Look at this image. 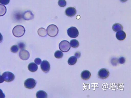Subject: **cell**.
<instances>
[{"instance_id":"obj_1","label":"cell","mask_w":131,"mask_h":98,"mask_svg":"<svg viewBox=\"0 0 131 98\" xmlns=\"http://www.w3.org/2000/svg\"><path fill=\"white\" fill-rule=\"evenodd\" d=\"M25 29L22 26L18 25L15 26L12 30L13 35L17 37L22 36L24 34Z\"/></svg>"},{"instance_id":"obj_2","label":"cell","mask_w":131,"mask_h":98,"mask_svg":"<svg viewBox=\"0 0 131 98\" xmlns=\"http://www.w3.org/2000/svg\"><path fill=\"white\" fill-rule=\"evenodd\" d=\"M58 29L56 26L54 24L49 25L47 29V32L48 35L52 37H55L58 34Z\"/></svg>"},{"instance_id":"obj_3","label":"cell","mask_w":131,"mask_h":98,"mask_svg":"<svg viewBox=\"0 0 131 98\" xmlns=\"http://www.w3.org/2000/svg\"><path fill=\"white\" fill-rule=\"evenodd\" d=\"M59 48L62 51L67 52L69 51L70 48V43L67 40L62 41L59 43Z\"/></svg>"},{"instance_id":"obj_4","label":"cell","mask_w":131,"mask_h":98,"mask_svg":"<svg viewBox=\"0 0 131 98\" xmlns=\"http://www.w3.org/2000/svg\"><path fill=\"white\" fill-rule=\"evenodd\" d=\"M36 84V81L32 78H29L27 79L24 83L25 88L29 89H32L34 88Z\"/></svg>"},{"instance_id":"obj_5","label":"cell","mask_w":131,"mask_h":98,"mask_svg":"<svg viewBox=\"0 0 131 98\" xmlns=\"http://www.w3.org/2000/svg\"><path fill=\"white\" fill-rule=\"evenodd\" d=\"M68 36L72 38H75L78 37L79 32L77 29L74 27H72L69 28L67 30Z\"/></svg>"},{"instance_id":"obj_6","label":"cell","mask_w":131,"mask_h":98,"mask_svg":"<svg viewBox=\"0 0 131 98\" xmlns=\"http://www.w3.org/2000/svg\"><path fill=\"white\" fill-rule=\"evenodd\" d=\"M4 81L7 82L12 81L15 79V75L12 73L9 72L3 73L2 76Z\"/></svg>"},{"instance_id":"obj_7","label":"cell","mask_w":131,"mask_h":98,"mask_svg":"<svg viewBox=\"0 0 131 98\" xmlns=\"http://www.w3.org/2000/svg\"><path fill=\"white\" fill-rule=\"evenodd\" d=\"M109 74L110 73L107 69L102 68L99 70L98 72V77L102 79H105L109 77Z\"/></svg>"},{"instance_id":"obj_8","label":"cell","mask_w":131,"mask_h":98,"mask_svg":"<svg viewBox=\"0 0 131 98\" xmlns=\"http://www.w3.org/2000/svg\"><path fill=\"white\" fill-rule=\"evenodd\" d=\"M41 69L43 72L47 73L50 70V64L46 60H44L41 63Z\"/></svg>"},{"instance_id":"obj_9","label":"cell","mask_w":131,"mask_h":98,"mask_svg":"<svg viewBox=\"0 0 131 98\" xmlns=\"http://www.w3.org/2000/svg\"><path fill=\"white\" fill-rule=\"evenodd\" d=\"M19 55L20 58L24 60L28 59L30 57V54L28 51L23 49L20 51Z\"/></svg>"},{"instance_id":"obj_10","label":"cell","mask_w":131,"mask_h":98,"mask_svg":"<svg viewBox=\"0 0 131 98\" xmlns=\"http://www.w3.org/2000/svg\"><path fill=\"white\" fill-rule=\"evenodd\" d=\"M76 13V10L73 7H69L67 8L65 11V14L68 17H71L74 16Z\"/></svg>"},{"instance_id":"obj_11","label":"cell","mask_w":131,"mask_h":98,"mask_svg":"<svg viewBox=\"0 0 131 98\" xmlns=\"http://www.w3.org/2000/svg\"><path fill=\"white\" fill-rule=\"evenodd\" d=\"M34 15L30 10H27L23 14V18L26 20H29L34 18Z\"/></svg>"},{"instance_id":"obj_12","label":"cell","mask_w":131,"mask_h":98,"mask_svg":"<svg viewBox=\"0 0 131 98\" xmlns=\"http://www.w3.org/2000/svg\"><path fill=\"white\" fill-rule=\"evenodd\" d=\"M116 36L117 39L120 41H122L126 38V34L124 31L121 30L117 32Z\"/></svg>"},{"instance_id":"obj_13","label":"cell","mask_w":131,"mask_h":98,"mask_svg":"<svg viewBox=\"0 0 131 98\" xmlns=\"http://www.w3.org/2000/svg\"><path fill=\"white\" fill-rule=\"evenodd\" d=\"M91 75V73L89 71L85 70L82 72L81 74V77L83 80H87L90 79Z\"/></svg>"},{"instance_id":"obj_14","label":"cell","mask_w":131,"mask_h":98,"mask_svg":"<svg viewBox=\"0 0 131 98\" xmlns=\"http://www.w3.org/2000/svg\"><path fill=\"white\" fill-rule=\"evenodd\" d=\"M28 69L29 71L32 72H35L37 70L38 66L35 63L32 62L30 63L28 65Z\"/></svg>"},{"instance_id":"obj_15","label":"cell","mask_w":131,"mask_h":98,"mask_svg":"<svg viewBox=\"0 0 131 98\" xmlns=\"http://www.w3.org/2000/svg\"><path fill=\"white\" fill-rule=\"evenodd\" d=\"M36 97L37 98H47V94L46 92L43 90L38 91L36 94Z\"/></svg>"},{"instance_id":"obj_16","label":"cell","mask_w":131,"mask_h":98,"mask_svg":"<svg viewBox=\"0 0 131 98\" xmlns=\"http://www.w3.org/2000/svg\"><path fill=\"white\" fill-rule=\"evenodd\" d=\"M112 28L113 31L117 32L122 30L123 29V27L121 24L117 23L113 25Z\"/></svg>"},{"instance_id":"obj_17","label":"cell","mask_w":131,"mask_h":98,"mask_svg":"<svg viewBox=\"0 0 131 98\" xmlns=\"http://www.w3.org/2000/svg\"><path fill=\"white\" fill-rule=\"evenodd\" d=\"M38 34L40 36L44 37L47 35V31L46 29L43 28H40L37 31Z\"/></svg>"},{"instance_id":"obj_18","label":"cell","mask_w":131,"mask_h":98,"mask_svg":"<svg viewBox=\"0 0 131 98\" xmlns=\"http://www.w3.org/2000/svg\"><path fill=\"white\" fill-rule=\"evenodd\" d=\"M77 58L75 56H73L69 59L68 63L69 65H75L77 62Z\"/></svg>"},{"instance_id":"obj_19","label":"cell","mask_w":131,"mask_h":98,"mask_svg":"<svg viewBox=\"0 0 131 98\" xmlns=\"http://www.w3.org/2000/svg\"><path fill=\"white\" fill-rule=\"evenodd\" d=\"M7 12V9L4 5L0 4V16H4Z\"/></svg>"},{"instance_id":"obj_20","label":"cell","mask_w":131,"mask_h":98,"mask_svg":"<svg viewBox=\"0 0 131 98\" xmlns=\"http://www.w3.org/2000/svg\"><path fill=\"white\" fill-rule=\"evenodd\" d=\"M70 45L74 48H77L79 46V43L78 40L76 39H73L70 42Z\"/></svg>"},{"instance_id":"obj_21","label":"cell","mask_w":131,"mask_h":98,"mask_svg":"<svg viewBox=\"0 0 131 98\" xmlns=\"http://www.w3.org/2000/svg\"><path fill=\"white\" fill-rule=\"evenodd\" d=\"M63 53L62 52L59 50L56 51L54 54L55 57L57 59H60L63 56Z\"/></svg>"},{"instance_id":"obj_22","label":"cell","mask_w":131,"mask_h":98,"mask_svg":"<svg viewBox=\"0 0 131 98\" xmlns=\"http://www.w3.org/2000/svg\"><path fill=\"white\" fill-rule=\"evenodd\" d=\"M19 50V48L17 45H14L11 48V51L13 53H17Z\"/></svg>"},{"instance_id":"obj_23","label":"cell","mask_w":131,"mask_h":98,"mask_svg":"<svg viewBox=\"0 0 131 98\" xmlns=\"http://www.w3.org/2000/svg\"><path fill=\"white\" fill-rule=\"evenodd\" d=\"M58 4L60 7H63L66 6V2L65 0H59Z\"/></svg>"},{"instance_id":"obj_24","label":"cell","mask_w":131,"mask_h":98,"mask_svg":"<svg viewBox=\"0 0 131 98\" xmlns=\"http://www.w3.org/2000/svg\"><path fill=\"white\" fill-rule=\"evenodd\" d=\"M10 2V0H0V3L5 5L8 4Z\"/></svg>"},{"instance_id":"obj_25","label":"cell","mask_w":131,"mask_h":98,"mask_svg":"<svg viewBox=\"0 0 131 98\" xmlns=\"http://www.w3.org/2000/svg\"><path fill=\"white\" fill-rule=\"evenodd\" d=\"M35 63L38 65L40 64L42 62L41 60L39 58H36L35 59Z\"/></svg>"},{"instance_id":"obj_26","label":"cell","mask_w":131,"mask_h":98,"mask_svg":"<svg viewBox=\"0 0 131 98\" xmlns=\"http://www.w3.org/2000/svg\"><path fill=\"white\" fill-rule=\"evenodd\" d=\"M5 97V95L3 93L2 90L0 89V98H4Z\"/></svg>"},{"instance_id":"obj_27","label":"cell","mask_w":131,"mask_h":98,"mask_svg":"<svg viewBox=\"0 0 131 98\" xmlns=\"http://www.w3.org/2000/svg\"><path fill=\"white\" fill-rule=\"evenodd\" d=\"M75 56L77 58H79L80 56V54L79 52H76L75 54Z\"/></svg>"},{"instance_id":"obj_28","label":"cell","mask_w":131,"mask_h":98,"mask_svg":"<svg viewBox=\"0 0 131 98\" xmlns=\"http://www.w3.org/2000/svg\"><path fill=\"white\" fill-rule=\"evenodd\" d=\"M4 80L2 78V76L0 75V83H1L3 82Z\"/></svg>"},{"instance_id":"obj_29","label":"cell","mask_w":131,"mask_h":98,"mask_svg":"<svg viewBox=\"0 0 131 98\" xmlns=\"http://www.w3.org/2000/svg\"><path fill=\"white\" fill-rule=\"evenodd\" d=\"M3 39V37L1 34L0 33V43H1Z\"/></svg>"},{"instance_id":"obj_30","label":"cell","mask_w":131,"mask_h":98,"mask_svg":"<svg viewBox=\"0 0 131 98\" xmlns=\"http://www.w3.org/2000/svg\"><path fill=\"white\" fill-rule=\"evenodd\" d=\"M122 2H124L127 1L128 0H120Z\"/></svg>"}]
</instances>
